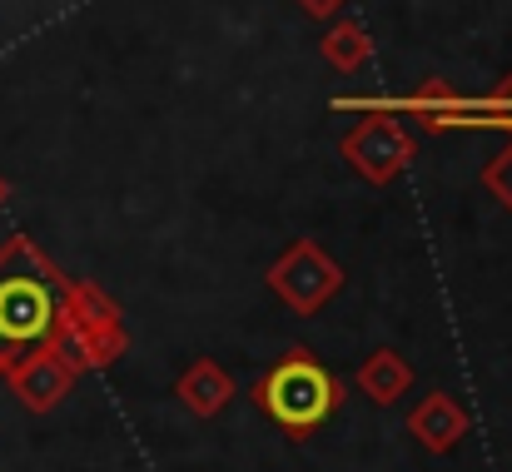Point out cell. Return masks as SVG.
<instances>
[{
    "instance_id": "cell-13",
    "label": "cell",
    "mask_w": 512,
    "mask_h": 472,
    "mask_svg": "<svg viewBox=\"0 0 512 472\" xmlns=\"http://www.w3.org/2000/svg\"><path fill=\"white\" fill-rule=\"evenodd\" d=\"M478 179H483V189H488V194H493V199L512 214V140L488 159V164H483V174H478Z\"/></svg>"
},
{
    "instance_id": "cell-2",
    "label": "cell",
    "mask_w": 512,
    "mask_h": 472,
    "mask_svg": "<svg viewBox=\"0 0 512 472\" xmlns=\"http://www.w3.org/2000/svg\"><path fill=\"white\" fill-rule=\"evenodd\" d=\"M70 368H110L120 353H125V318L120 304L85 284V279H65L60 284V318H55V338H50Z\"/></svg>"
},
{
    "instance_id": "cell-1",
    "label": "cell",
    "mask_w": 512,
    "mask_h": 472,
    "mask_svg": "<svg viewBox=\"0 0 512 472\" xmlns=\"http://www.w3.org/2000/svg\"><path fill=\"white\" fill-rule=\"evenodd\" d=\"M65 274L40 254L35 239L15 234L0 244V378L30 348L55 338Z\"/></svg>"
},
{
    "instance_id": "cell-10",
    "label": "cell",
    "mask_w": 512,
    "mask_h": 472,
    "mask_svg": "<svg viewBox=\"0 0 512 472\" xmlns=\"http://www.w3.org/2000/svg\"><path fill=\"white\" fill-rule=\"evenodd\" d=\"M358 388H363V398H368V403L388 408V403H398V398L413 388V368H408V358H403V353L378 348V353H368V358H363V368H358Z\"/></svg>"
},
{
    "instance_id": "cell-5",
    "label": "cell",
    "mask_w": 512,
    "mask_h": 472,
    "mask_svg": "<svg viewBox=\"0 0 512 472\" xmlns=\"http://www.w3.org/2000/svg\"><path fill=\"white\" fill-rule=\"evenodd\" d=\"M269 289H274L294 314H319L343 289V269L324 254V244L294 239V244L269 264Z\"/></svg>"
},
{
    "instance_id": "cell-6",
    "label": "cell",
    "mask_w": 512,
    "mask_h": 472,
    "mask_svg": "<svg viewBox=\"0 0 512 472\" xmlns=\"http://www.w3.org/2000/svg\"><path fill=\"white\" fill-rule=\"evenodd\" d=\"M5 383H10V393H15L20 408L50 413V408H60L65 393L75 388V368H70V358H65L55 343H40V348H30L25 358H15V368L5 373Z\"/></svg>"
},
{
    "instance_id": "cell-4",
    "label": "cell",
    "mask_w": 512,
    "mask_h": 472,
    "mask_svg": "<svg viewBox=\"0 0 512 472\" xmlns=\"http://www.w3.org/2000/svg\"><path fill=\"white\" fill-rule=\"evenodd\" d=\"M339 155L368 179V184H393L408 174V164L418 155V140L403 130V120H393V110H368L348 135L339 140Z\"/></svg>"
},
{
    "instance_id": "cell-3",
    "label": "cell",
    "mask_w": 512,
    "mask_h": 472,
    "mask_svg": "<svg viewBox=\"0 0 512 472\" xmlns=\"http://www.w3.org/2000/svg\"><path fill=\"white\" fill-rule=\"evenodd\" d=\"M254 403L284 433H314L319 423H329V413L339 403V383L314 353L294 348L254 383Z\"/></svg>"
},
{
    "instance_id": "cell-15",
    "label": "cell",
    "mask_w": 512,
    "mask_h": 472,
    "mask_svg": "<svg viewBox=\"0 0 512 472\" xmlns=\"http://www.w3.org/2000/svg\"><path fill=\"white\" fill-rule=\"evenodd\" d=\"M5 199H10V184H5V174H0V204H5Z\"/></svg>"
},
{
    "instance_id": "cell-9",
    "label": "cell",
    "mask_w": 512,
    "mask_h": 472,
    "mask_svg": "<svg viewBox=\"0 0 512 472\" xmlns=\"http://www.w3.org/2000/svg\"><path fill=\"white\" fill-rule=\"evenodd\" d=\"M463 100H468V95H458L448 80L428 75V80H418V85L393 105V110H403V115L423 120L428 130H458V120H463Z\"/></svg>"
},
{
    "instance_id": "cell-14",
    "label": "cell",
    "mask_w": 512,
    "mask_h": 472,
    "mask_svg": "<svg viewBox=\"0 0 512 472\" xmlns=\"http://www.w3.org/2000/svg\"><path fill=\"white\" fill-rule=\"evenodd\" d=\"M294 5H299L304 15H314V20H339L348 0H294Z\"/></svg>"
},
{
    "instance_id": "cell-8",
    "label": "cell",
    "mask_w": 512,
    "mask_h": 472,
    "mask_svg": "<svg viewBox=\"0 0 512 472\" xmlns=\"http://www.w3.org/2000/svg\"><path fill=\"white\" fill-rule=\"evenodd\" d=\"M174 393L184 398V408H189L194 418H214V413L229 408V398H234V378H229L214 358H194V363L179 373Z\"/></svg>"
},
{
    "instance_id": "cell-12",
    "label": "cell",
    "mask_w": 512,
    "mask_h": 472,
    "mask_svg": "<svg viewBox=\"0 0 512 472\" xmlns=\"http://www.w3.org/2000/svg\"><path fill=\"white\" fill-rule=\"evenodd\" d=\"M458 130H508L512 135V70L483 95V100H463Z\"/></svg>"
},
{
    "instance_id": "cell-11",
    "label": "cell",
    "mask_w": 512,
    "mask_h": 472,
    "mask_svg": "<svg viewBox=\"0 0 512 472\" xmlns=\"http://www.w3.org/2000/svg\"><path fill=\"white\" fill-rule=\"evenodd\" d=\"M319 50H324V60H329L339 75H358V70L373 60V40H368V30H363L358 20H334V25L324 30Z\"/></svg>"
},
{
    "instance_id": "cell-7",
    "label": "cell",
    "mask_w": 512,
    "mask_h": 472,
    "mask_svg": "<svg viewBox=\"0 0 512 472\" xmlns=\"http://www.w3.org/2000/svg\"><path fill=\"white\" fill-rule=\"evenodd\" d=\"M408 433L428 448V453H453L468 438V413L453 393H428L418 398V408L408 413Z\"/></svg>"
}]
</instances>
